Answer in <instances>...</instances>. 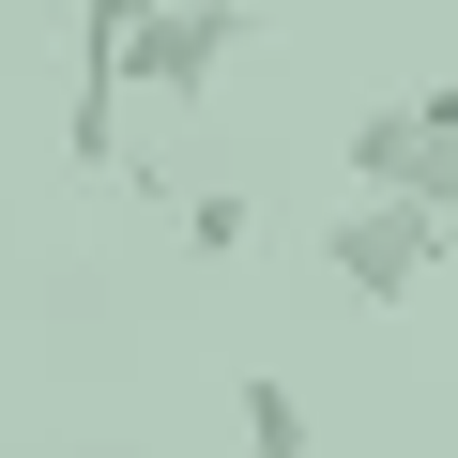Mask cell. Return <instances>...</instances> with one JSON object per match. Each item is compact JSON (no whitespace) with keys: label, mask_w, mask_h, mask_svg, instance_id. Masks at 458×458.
Instances as JSON below:
<instances>
[{"label":"cell","mask_w":458,"mask_h":458,"mask_svg":"<svg viewBox=\"0 0 458 458\" xmlns=\"http://www.w3.org/2000/svg\"><path fill=\"white\" fill-rule=\"evenodd\" d=\"M443 260H458V214H428V199H367L352 183V214H321V276L352 306H412Z\"/></svg>","instance_id":"1"},{"label":"cell","mask_w":458,"mask_h":458,"mask_svg":"<svg viewBox=\"0 0 458 458\" xmlns=\"http://www.w3.org/2000/svg\"><path fill=\"white\" fill-rule=\"evenodd\" d=\"M352 183L458 214V77H443V92H382V107L352 123Z\"/></svg>","instance_id":"2"},{"label":"cell","mask_w":458,"mask_h":458,"mask_svg":"<svg viewBox=\"0 0 458 458\" xmlns=\"http://www.w3.org/2000/svg\"><path fill=\"white\" fill-rule=\"evenodd\" d=\"M229 47H245V0H153V16H138V92L199 107L229 77Z\"/></svg>","instance_id":"3"},{"label":"cell","mask_w":458,"mask_h":458,"mask_svg":"<svg viewBox=\"0 0 458 458\" xmlns=\"http://www.w3.org/2000/svg\"><path fill=\"white\" fill-rule=\"evenodd\" d=\"M138 16L153 0H77V92H138Z\"/></svg>","instance_id":"4"},{"label":"cell","mask_w":458,"mask_h":458,"mask_svg":"<svg viewBox=\"0 0 458 458\" xmlns=\"http://www.w3.org/2000/svg\"><path fill=\"white\" fill-rule=\"evenodd\" d=\"M245 458H321V428H306V397H291L276 367L245 382Z\"/></svg>","instance_id":"5"},{"label":"cell","mask_w":458,"mask_h":458,"mask_svg":"<svg viewBox=\"0 0 458 458\" xmlns=\"http://www.w3.org/2000/svg\"><path fill=\"white\" fill-rule=\"evenodd\" d=\"M183 245H199V260H245V245H260V199L199 183V199H183Z\"/></svg>","instance_id":"6"}]
</instances>
